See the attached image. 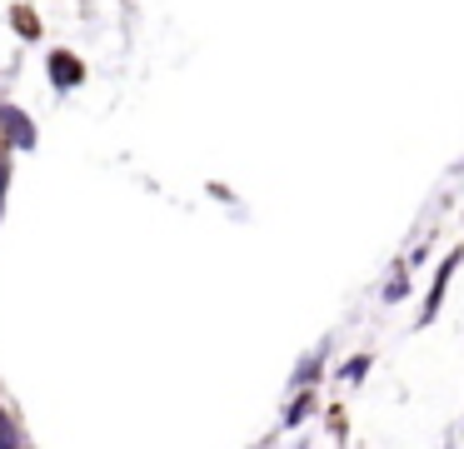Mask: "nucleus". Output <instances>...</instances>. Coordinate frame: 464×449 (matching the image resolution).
<instances>
[{"instance_id": "1", "label": "nucleus", "mask_w": 464, "mask_h": 449, "mask_svg": "<svg viewBox=\"0 0 464 449\" xmlns=\"http://www.w3.org/2000/svg\"><path fill=\"white\" fill-rule=\"evenodd\" d=\"M0 140L11 150H35V120L21 105H11V100L0 105Z\"/></svg>"}, {"instance_id": "2", "label": "nucleus", "mask_w": 464, "mask_h": 449, "mask_svg": "<svg viewBox=\"0 0 464 449\" xmlns=\"http://www.w3.org/2000/svg\"><path fill=\"white\" fill-rule=\"evenodd\" d=\"M45 70H51V85L61 90V95H71L75 85H85V65L71 50H51V55H45Z\"/></svg>"}, {"instance_id": "3", "label": "nucleus", "mask_w": 464, "mask_h": 449, "mask_svg": "<svg viewBox=\"0 0 464 449\" xmlns=\"http://www.w3.org/2000/svg\"><path fill=\"white\" fill-rule=\"evenodd\" d=\"M459 259H464V249H454V255L440 265V275H434L430 295H424V315H420V319H434V315H440V299H444V289H450V275H454V265H459Z\"/></svg>"}, {"instance_id": "4", "label": "nucleus", "mask_w": 464, "mask_h": 449, "mask_svg": "<svg viewBox=\"0 0 464 449\" xmlns=\"http://www.w3.org/2000/svg\"><path fill=\"white\" fill-rule=\"evenodd\" d=\"M320 365H324V349H314L310 359H300V369H295V379H290V385H295V389H310L314 379H320Z\"/></svg>"}, {"instance_id": "5", "label": "nucleus", "mask_w": 464, "mask_h": 449, "mask_svg": "<svg viewBox=\"0 0 464 449\" xmlns=\"http://www.w3.org/2000/svg\"><path fill=\"white\" fill-rule=\"evenodd\" d=\"M11 20H15V30H21V40H35V35H41V20H35L31 5H11Z\"/></svg>"}, {"instance_id": "6", "label": "nucleus", "mask_w": 464, "mask_h": 449, "mask_svg": "<svg viewBox=\"0 0 464 449\" xmlns=\"http://www.w3.org/2000/svg\"><path fill=\"white\" fill-rule=\"evenodd\" d=\"M15 444H25V434L15 429L11 409H0V449H15Z\"/></svg>"}, {"instance_id": "7", "label": "nucleus", "mask_w": 464, "mask_h": 449, "mask_svg": "<svg viewBox=\"0 0 464 449\" xmlns=\"http://www.w3.org/2000/svg\"><path fill=\"white\" fill-rule=\"evenodd\" d=\"M310 405H314V399H310V389H300V395H295V405L285 409V429H295V425H300V419L310 415Z\"/></svg>"}, {"instance_id": "8", "label": "nucleus", "mask_w": 464, "mask_h": 449, "mask_svg": "<svg viewBox=\"0 0 464 449\" xmlns=\"http://www.w3.org/2000/svg\"><path fill=\"white\" fill-rule=\"evenodd\" d=\"M364 375H370V355H354L350 365H344V385H360Z\"/></svg>"}, {"instance_id": "9", "label": "nucleus", "mask_w": 464, "mask_h": 449, "mask_svg": "<svg viewBox=\"0 0 464 449\" xmlns=\"http://www.w3.org/2000/svg\"><path fill=\"white\" fill-rule=\"evenodd\" d=\"M404 289H410V279H404V265H400V269H394V279L384 285V299L394 305V299H404Z\"/></svg>"}]
</instances>
